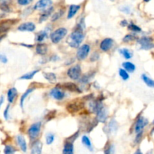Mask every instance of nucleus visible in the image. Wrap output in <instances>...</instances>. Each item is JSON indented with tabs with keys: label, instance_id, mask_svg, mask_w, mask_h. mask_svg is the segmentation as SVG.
<instances>
[{
	"label": "nucleus",
	"instance_id": "obj_1",
	"mask_svg": "<svg viewBox=\"0 0 154 154\" xmlns=\"http://www.w3.org/2000/svg\"><path fill=\"white\" fill-rule=\"evenodd\" d=\"M85 25H84V20H80L70 36L68 37V43L69 44L70 47H73V48H76L78 47L80 45L81 42L83 41V38H84V33H83V30H84Z\"/></svg>",
	"mask_w": 154,
	"mask_h": 154
},
{
	"label": "nucleus",
	"instance_id": "obj_2",
	"mask_svg": "<svg viewBox=\"0 0 154 154\" xmlns=\"http://www.w3.org/2000/svg\"><path fill=\"white\" fill-rule=\"evenodd\" d=\"M67 33H68V30L65 28H59L50 34V39L53 43L57 44L62 38H64V37L67 35Z\"/></svg>",
	"mask_w": 154,
	"mask_h": 154
},
{
	"label": "nucleus",
	"instance_id": "obj_3",
	"mask_svg": "<svg viewBox=\"0 0 154 154\" xmlns=\"http://www.w3.org/2000/svg\"><path fill=\"white\" fill-rule=\"evenodd\" d=\"M67 74L72 80H79V78L81 77V68H80V65L77 64V65L71 67L68 70V71H67Z\"/></svg>",
	"mask_w": 154,
	"mask_h": 154
},
{
	"label": "nucleus",
	"instance_id": "obj_4",
	"mask_svg": "<svg viewBox=\"0 0 154 154\" xmlns=\"http://www.w3.org/2000/svg\"><path fill=\"white\" fill-rule=\"evenodd\" d=\"M137 43L140 44V48L145 50H150L153 47V42H152V38L151 37H142L140 39H138Z\"/></svg>",
	"mask_w": 154,
	"mask_h": 154
},
{
	"label": "nucleus",
	"instance_id": "obj_5",
	"mask_svg": "<svg viewBox=\"0 0 154 154\" xmlns=\"http://www.w3.org/2000/svg\"><path fill=\"white\" fill-rule=\"evenodd\" d=\"M41 122H38L32 124L28 129V134H29V137L32 140H35L39 134L40 131H41Z\"/></svg>",
	"mask_w": 154,
	"mask_h": 154
},
{
	"label": "nucleus",
	"instance_id": "obj_6",
	"mask_svg": "<svg viewBox=\"0 0 154 154\" xmlns=\"http://www.w3.org/2000/svg\"><path fill=\"white\" fill-rule=\"evenodd\" d=\"M90 51V47L88 44H83L79 46V48L77 51V58L79 60H83L87 57Z\"/></svg>",
	"mask_w": 154,
	"mask_h": 154
},
{
	"label": "nucleus",
	"instance_id": "obj_7",
	"mask_svg": "<svg viewBox=\"0 0 154 154\" xmlns=\"http://www.w3.org/2000/svg\"><path fill=\"white\" fill-rule=\"evenodd\" d=\"M52 3H53L52 0H39V1H38L35 3L33 8L35 10H37V11L47 9V8L51 6Z\"/></svg>",
	"mask_w": 154,
	"mask_h": 154
},
{
	"label": "nucleus",
	"instance_id": "obj_8",
	"mask_svg": "<svg viewBox=\"0 0 154 154\" xmlns=\"http://www.w3.org/2000/svg\"><path fill=\"white\" fill-rule=\"evenodd\" d=\"M95 113H96V120L98 122H104L107 120L108 113H107V110L105 108V107L102 106L101 108L98 109V110Z\"/></svg>",
	"mask_w": 154,
	"mask_h": 154
},
{
	"label": "nucleus",
	"instance_id": "obj_9",
	"mask_svg": "<svg viewBox=\"0 0 154 154\" xmlns=\"http://www.w3.org/2000/svg\"><path fill=\"white\" fill-rule=\"evenodd\" d=\"M148 120L146 119V118H143V116H140L138 119H137V122H136L135 125H134V131L135 132L139 133L143 131V128L147 125Z\"/></svg>",
	"mask_w": 154,
	"mask_h": 154
},
{
	"label": "nucleus",
	"instance_id": "obj_10",
	"mask_svg": "<svg viewBox=\"0 0 154 154\" xmlns=\"http://www.w3.org/2000/svg\"><path fill=\"white\" fill-rule=\"evenodd\" d=\"M89 101H90L89 102V110L91 113H96L98 109L103 106L101 99H91Z\"/></svg>",
	"mask_w": 154,
	"mask_h": 154
},
{
	"label": "nucleus",
	"instance_id": "obj_11",
	"mask_svg": "<svg viewBox=\"0 0 154 154\" xmlns=\"http://www.w3.org/2000/svg\"><path fill=\"white\" fill-rule=\"evenodd\" d=\"M113 40L111 38H104L103 41H101V44H100V49L102 51L107 52L113 47Z\"/></svg>",
	"mask_w": 154,
	"mask_h": 154
},
{
	"label": "nucleus",
	"instance_id": "obj_12",
	"mask_svg": "<svg viewBox=\"0 0 154 154\" xmlns=\"http://www.w3.org/2000/svg\"><path fill=\"white\" fill-rule=\"evenodd\" d=\"M19 31H23V32H33L35 29V25L32 22H26L17 28Z\"/></svg>",
	"mask_w": 154,
	"mask_h": 154
},
{
	"label": "nucleus",
	"instance_id": "obj_13",
	"mask_svg": "<svg viewBox=\"0 0 154 154\" xmlns=\"http://www.w3.org/2000/svg\"><path fill=\"white\" fill-rule=\"evenodd\" d=\"M50 95L56 100H62L65 97V92L59 88H53L50 92Z\"/></svg>",
	"mask_w": 154,
	"mask_h": 154
},
{
	"label": "nucleus",
	"instance_id": "obj_14",
	"mask_svg": "<svg viewBox=\"0 0 154 154\" xmlns=\"http://www.w3.org/2000/svg\"><path fill=\"white\" fill-rule=\"evenodd\" d=\"M82 106H83V104L81 102H73L71 103V104H68L67 105L66 108L67 110H68L69 113H75V112L78 111L80 109H81Z\"/></svg>",
	"mask_w": 154,
	"mask_h": 154
},
{
	"label": "nucleus",
	"instance_id": "obj_15",
	"mask_svg": "<svg viewBox=\"0 0 154 154\" xmlns=\"http://www.w3.org/2000/svg\"><path fill=\"white\" fill-rule=\"evenodd\" d=\"M62 86L64 88H65L68 90L71 91V92H81L80 88L74 83H71V82H66V83H64L62 84Z\"/></svg>",
	"mask_w": 154,
	"mask_h": 154
},
{
	"label": "nucleus",
	"instance_id": "obj_16",
	"mask_svg": "<svg viewBox=\"0 0 154 154\" xmlns=\"http://www.w3.org/2000/svg\"><path fill=\"white\" fill-rule=\"evenodd\" d=\"M41 149H42V143L39 140H36L32 144L30 154H41Z\"/></svg>",
	"mask_w": 154,
	"mask_h": 154
},
{
	"label": "nucleus",
	"instance_id": "obj_17",
	"mask_svg": "<svg viewBox=\"0 0 154 154\" xmlns=\"http://www.w3.org/2000/svg\"><path fill=\"white\" fill-rule=\"evenodd\" d=\"M80 6L78 5H70L69 9H68V16H67V18L68 19H71L77 13V11L80 10Z\"/></svg>",
	"mask_w": 154,
	"mask_h": 154
},
{
	"label": "nucleus",
	"instance_id": "obj_18",
	"mask_svg": "<svg viewBox=\"0 0 154 154\" xmlns=\"http://www.w3.org/2000/svg\"><path fill=\"white\" fill-rule=\"evenodd\" d=\"M62 154H74V146L73 143L67 140L62 149Z\"/></svg>",
	"mask_w": 154,
	"mask_h": 154
},
{
	"label": "nucleus",
	"instance_id": "obj_19",
	"mask_svg": "<svg viewBox=\"0 0 154 154\" xmlns=\"http://www.w3.org/2000/svg\"><path fill=\"white\" fill-rule=\"evenodd\" d=\"M17 141L18 143L19 146L20 147L21 150L23 152H26V149H27V145H26V140H25L24 137L22 135H17Z\"/></svg>",
	"mask_w": 154,
	"mask_h": 154
},
{
	"label": "nucleus",
	"instance_id": "obj_20",
	"mask_svg": "<svg viewBox=\"0 0 154 154\" xmlns=\"http://www.w3.org/2000/svg\"><path fill=\"white\" fill-rule=\"evenodd\" d=\"M11 2V0H0V9L4 12H10L9 5Z\"/></svg>",
	"mask_w": 154,
	"mask_h": 154
},
{
	"label": "nucleus",
	"instance_id": "obj_21",
	"mask_svg": "<svg viewBox=\"0 0 154 154\" xmlns=\"http://www.w3.org/2000/svg\"><path fill=\"white\" fill-rule=\"evenodd\" d=\"M95 75V72L93 71H90L89 73H86L85 74H83L82 77H80L79 78V81L81 83H87L92 78V77Z\"/></svg>",
	"mask_w": 154,
	"mask_h": 154
},
{
	"label": "nucleus",
	"instance_id": "obj_22",
	"mask_svg": "<svg viewBox=\"0 0 154 154\" xmlns=\"http://www.w3.org/2000/svg\"><path fill=\"white\" fill-rule=\"evenodd\" d=\"M17 90L15 87H12L8 91V101L9 103H12L14 98L17 97Z\"/></svg>",
	"mask_w": 154,
	"mask_h": 154
},
{
	"label": "nucleus",
	"instance_id": "obj_23",
	"mask_svg": "<svg viewBox=\"0 0 154 154\" xmlns=\"http://www.w3.org/2000/svg\"><path fill=\"white\" fill-rule=\"evenodd\" d=\"M36 53L39 55H45L47 52V46L45 44H38L36 46Z\"/></svg>",
	"mask_w": 154,
	"mask_h": 154
},
{
	"label": "nucleus",
	"instance_id": "obj_24",
	"mask_svg": "<svg viewBox=\"0 0 154 154\" xmlns=\"http://www.w3.org/2000/svg\"><path fill=\"white\" fill-rule=\"evenodd\" d=\"M119 53L120 54L125 58V59H129L132 57L133 56V53L131 50H129L127 48H122L119 50Z\"/></svg>",
	"mask_w": 154,
	"mask_h": 154
},
{
	"label": "nucleus",
	"instance_id": "obj_25",
	"mask_svg": "<svg viewBox=\"0 0 154 154\" xmlns=\"http://www.w3.org/2000/svg\"><path fill=\"white\" fill-rule=\"evenodd\" d=\"M122 67L127 72H133L135 70V65L130 62H125L122 63Z\"/></svg>",
	"mask_w": 154,
	"mask_h": 154
},
{
	"label": "nucleus",
	"instance_id": "obj_26",
	"mask_svg": "<svg viewBox=\"0 0 154 154\" xmlns=\"http://www.w3.org/2000/svg\"><path fill=\"white\" fill-rule=\"evenodd\" d=\"M118 128V125L117 122L115 119H111L110 121L108 124V131L110 133H114L116 132V130H117Z\"/></svg>",
	"mask_w": 154,
	"mask_h": 154
},
{
	"label": "nucleus",
	"instance_id": "obj_27",
	"mask_svg": "<svg viewBox=\"0 0 154 154\" xmlns=\"http://www.w3.org/2000/svg\"><path fill=\"white\" fill-rule=\"evenodd\" d=\"M53 10V7H50V8H47V10H45V11H44V12L42 14H41V17H40L39 21L40 22H43V21H44V20H47V19L48 18L49 16L51 14Z\"/></svg>",
	"mask_w": 154,
	"mask_h": 154
},
{
	"label": "nucleus",
	"instance_id": "obj_28",
	"mask_svg": "<svg viewBox=\"0 0 154 154\" xmlns=\"http://www.w3.org/2000/svg\"><path fill=\"white\" fill-rule=\"evenodd\" d=\"M141 78L143 79V82L146 83V86H148L149 87H150V88L154 87V81L150 78V77H149L147 75H146V74H143L141 75Z\"/></svg>",
	"mask_w": 154,
	"mask_h": 154
},
{
	"label": "nucleus",
	"instance_id": "obj_29",
	"mask_svg": "<svg viewBox=\"0 0 154 154\" xmlns=\"http://www.w3.org/2000/svg\"><path fill=\"white\" fill-rule=\"evenodd\" d=\"M82 143L83 144L86 146L87 149H89L90 151H92V143H91L90 140H89V137L86 135H83L82 137V140H81Z\"/></svg>",
	"mask_w": 154,
	"mask_h": 154
},
{
	"label": "nucleus",
	"instance_id": "obj_30",
	"mask_svg": "<svg viewBox=\"0 0 154 154\" xmlns=\"http://www.w3.org/2000/svg\"><path fill=\"white\" fill-rule=\"evenodd\" d=\"M44 78L46 80H48L50 83H54L56 82V76L54 73H52V72H47V73H44Z\"/></svg>",
	"mask_w": 154,
	"mask_h": 154
},
{
	"label": "nucleus",
	"instance_id": "obj_31",
	"mask_svg": "<svg viewBox=\"0 0 154 154\" xmlns=\"http://www.w3.org/2000/svg\"><path fill=\"white\" fill-rule=\"evenodd\" d=\"M38 72V70H34V71H30V72L23 74V76H21V77H20V80H30V79H32Z\"/></svg>",
	"mask_w": 154,
	"mask_h": 154
},
{
	"label": "nucleus",
	"instance_id": "obj_32",
	"mask_svg": "<svg viewBox=\"0 0 154 154\" xmlns=\"http://www.w3.org/2000/svg\"><path fill=\"white\" fill-rule=\"evenodd\" d=\"M34 89H35V88H29V89H28L22 95L21 98H20V107H21L22 108L23 107V104H24V101L25 99H26V98L31 93V92H33Z\"/></svg>",
	"mask_w": 154,
	"mask_h": 154
},
{
	"label": "nucleus",
	"instance_id": "obj_33",
	"mask_svg": "<svg viewBox=\"0 0 154 154\" xmlns=\"http://www.w3.org/2000/svg\"><path fill=\"white\" fill-rule=\"evenodd\" d=\"M47 38V32H46L45 30L41 31V32H39L36 35V41L40 43L42 42V41Z\"/></svg>",
	"mask_w": 154,
	"mask_h": 154
},
{
	"label": "nucleus",
	"instance_id": "obj_34",
	"mask_svg": "<svg viewBox=\"0 0 154 154\" xmlns=\"http://www.w3.org/2000/svg\"><path fill=\"white\" fill-rule=\"evenodd\" d=\"M16 152L15 148L11 145H6L4 149V153L5 154H14Z\"/></svg>",
	"mask_w": 154,
	"mask_h": 154
},
{
	"label": "nucleus",
	"instance_id": "obj_35",
	"mask_svg": "<svg viewBox=\"0 0 154 154\" xmlns=\"http://www.w3.org/2000/svg\"><path fill=\"white\" fill-rule=\"evenodd\" d=\"M64 14V11L62 9L59 10V11H58L57 12H56L55 14H53V15L52 16V21H56V20H59V18H60L61 17H62V15Z\"/></svg>",
	"mask_w": 154,
	"mask_h": 154
},
{
	"label": "nucleus",
	"instance_id": "obj_36",
	"mask_svg": "<svg viewBox=\"0 0 154 154\" xmlns=\"http://www.w3.org/2000/svg\"><path fill=\"white\" fill-rule=\"evenodd\" d=\"M119 74L121 77V78L124 80H128V77H129V75H128V72H127L124 68H120V69L119 70Z\"/></svg>",
	"mask_w": 154,
	"mask_h": 154
},
{
	"label": "nucleus",
	"instance_id": "obj_37",
	"mask_svg": "<svg viewBox=\"0 0 154 154\" xmlns=\"http://www.w3.org/2000/svg\"><path fill=\"white\" fill-rule=\"evenodd\" d=\"M136 39H137V36L136 35H134V34H128V35H126L124 37L123 41L124 42H128V41H132Z\"/></svg>",
	"mask_w": 154,
	"mask_h": 154
},
{
	"label": "nucleus",
	"instance_id": "obj_38",
	"mask_svg": "<svg viewBox=\"0 0 154 154\" xmlns=\"http://www.w3.org/2000/svg\"><path fill=\"white\" fill-rule=\"evenodd\" d=\"M9 29V26L6 22H2V24H0V34L4 33Z\"/></svg>",
	"mask_w": 154,
	"mask_h": 154
},
{
	"label": "nucleus",
	"instance_id": "obj_39",
	"mask_svg": "<svg viewBox=\"0 0 154 154\" xmlns=\"http://www.w3.org/2000/svg\"><path fill=\"white\" fill-rule=\"evenodd\" d=\"M104 154H113L114 153V146L113 144H110L107 146L104 149Z\"/></svg>",
	"mask_w": 154,
	"mask_h": 154
},
{
	"label": "nucleus",
	"instance_id": "obj_40",
	"mask_svg": "<svg viewBox=\"0 0 154 154\" xmlns=\"http://www.w3.org/2000/svg\"><path fill=\"white\" fill-rule=\"evenodd\" d=\"M53 140H54V135H53V134L47 133V135H46V143H47V144H51L53 142Z\"/></svg>",
	"mask_w": 154,
	"mask_h": 154
},
{
	"label": "nucleus",
	"instance_id": "obj_41",
	"mask_svg": "<svg viewBox=\"0 0 154 154\" xmlns=\"http://www.w3.org/2000/svg\"><path fill=\"white\" fill-rule=\"evenodd\" d=\"M128 29H130V30L133 31V32H139L141 31V29H140L139 26H136L135 24H134V23H130L129 25H128Z\"/></svg>",
	"mask_w": 154,
	"mask_h": 154
},
{
	"label": "nucleus",
	"instance_id": "obj_42",
	"mask_svg": "<svg viewBox=\"0 0 154 154\" xmlns=\"http://www.w3.org/2000/svg\"><path fill=\"white\" fill-rule=\"evenodd\" d=\"M119 10H120L122 12L125 13V14H130V13H131V8H130V7L126 6V5L119 7Z\"/></svg>",
	"mask_w": 154,
	"mask_h": 154
},
{
	"label": "nucleus",
	"instance_id": "obj_43",
	"mask_svg": "<svg viewBox=\"0 0 154 154\" xmlns=\"http://www.w3.org/2000/svg\"><path fill=\"white\" fill-rule=\"evenodd\" d=\"M33 0H17L19 5H27L30 4Z\"/></svg>",
	"mask_w": 154,
	"mask_h": 154
},
{
	"label": "nucleus",
	"instance_id": "obj_44",
	"mask_svg": "<svg viewBox=\"0 0 154 154\" xmlns=\"http://www.w3.org/2000/svg\"><path fill=\"white\" fill-rule=\"evenodd\" d=\"M9 105L7 106V107L5 108V110H4V117L5 118V119H8V116H9Z\"/></svg>",
	"mask_w": 154,
	"mask_h": 154
},
{
	"label": "nucleus",
	"instance_id": "obj_45",
	"mask_svg": "<svg viewBox=\"0 0 154 154\" xmlns=\"http://www.w3.org/2000/svg\"><path fill=\"white\" fill-rule=\"evenodd\" d=\"M0 61L2 62V63H6L8 62V59H7L6 56L5 54H2V53H0Z\"/></svg>",
	"mask_w": 154,
	"mask_h": 154
},
{
	"label": "nucleus",
	"instance_id": "obj_46",
	"mask_svg": "<svg viewBox=\"0 0 154 154\" xmlns=\"http://www.w3.org/2000/svg\"><path fill=\"white\" fill-rule=\"evenodd\" d=\"M98 58H99V55H98V53L97 52H95L92 54V56H91V61H96Z\"/></svg>",
	"mask_w": 154,
	"mask_h": 154
},
{
	"label": "nucleus",
	"instance_id": "obj_47",
	"mask_svg": "<svg viewBox=\"0 0 154 154\" xmlns=\"http://www.w3.org/2000/svg\"><path fill=\"white\" fill-rule=\"evenodd\" d=\"M142 134H143V131H141V132L137 133V136H136V138H135V142H136V143H138V142L140 141V139H141Z\"/></svg>",
	"mask_w": 154,
	"mask_h": 154
},
{
	"label": "nucleus",
	"instance_id": "obj_48",
	"mask_svg": "<svg viewBox=\"0 0 154 154\" xmlns=\"http://www.w3.org/2000/svg\"><path fill=\"white\" fill-rule=\"evenodd\" d=\"M128 22H127V20H122V21L120 22V25L122 26H128Z\"/></svg>",
	"mask_w": 154,
	"mask_h": 154
},
{
	"label": "nucleus",
	"instance_id": "obj_49",
	"mask_svg": "<svg viewBox=\"0 0 154 154\" xmlns=\"http://www.w3.org/2000/svg\"><path fill=\"white\" fill-rule=\"evenodd\" d=\"M4 102V96H1L0 97V107L2 106V104H3Z\"/></svg>",
	"mask_w": 154,
	"mask_h": 154
},
{
	"label": "nucleus",
	"instance_id": "obj_50",
	"mask_svg": "<svg viewBox=\"0 0 154 154\" xmlns=\"http://www.w3.org/2000/svg\"><path fill=\"white\" fill-rule=\"evenodd\" d=\"M134 154H143V153H142V152H140V149H137V150H136V152H134Z\"/></svg>",
	"mask_w": 154,
	"mask_h": 154
},
{
	"label": "nucleus",
	"instance_id": "obj_51",
	"mask_svg": "<svg viewBox=\"0 0 154 154\" xmlns=\"http://www.w3.org/2000/svg\"><path fill=\"white\" fill-rule=\"evenodd\" d=\"M143 1H144L145 2H149L150 0H143Z\"/></svg>",
	"mask_w": 154,
	"mask_h": 154
},
{
	"label": "nucleus",
	"instance_id": "obj_52",
	"mask_svg": "<svg viewBox=\"0 0 154 154\" xmlns=\"http://www.w3.org/2000/svg\"><path fill=\"white\" fill-rule=\"evenodd\" d=\"M110 1H112V2H113V1H114V0H110Z\"/></svg>",
	"mask_w": 154,
	"mask_h": 154
}]
</instances>
